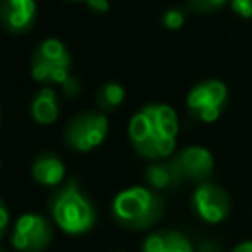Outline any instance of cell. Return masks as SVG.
<instances>
[{
  "label": "cell",
  "instance_id": "11",
  "mask_svg": "<svg viewBox=\"0 0 252 252\" xmlns=\"http://www.w3.org/2000/svg\"><path fill=\"white\" fill-rule=\"evenodd\" d=\"M32 177L43 187H59L65 179V161L55 152H39L32 161Z\"/></svg>",
  "mask_w": 252,
  "mask_h": 252
},
{
  "label": "cell",
  "instance_id": "3",
  "mask_svg": "<svg viewBox=\"0 0 252 252\" xmlns=\"http://www.w3.org/2000/svg\"><path fill=\"white\" fill-rule=\"evenodd\" d=\"M112 219L128 230H148L158 224L165 213V203L158 191L144 185H132L118 191L110 205Z\"/></svg>",
  "mask_w": 252,
  "mask_h": 252
},
{
  "label": "cell",
  "instance_id": "1",
  "mask_svg": "<svg viewBox=\"0 0 252 252\" xmlns=\"http://www.w3.org/2000/svg\"><path fill=\"white\" fill-rule=\"evenodd\" d=\"M179 134L177 112L163 102L142 106L128 124V138L138 156L158 161L167 159L175 152Z\"/></svg>",
  "mask_w": 252,
  "mask_h": 252
},
{
  "label": "cell",
  "instance_id": "24",
  "mask_svg": "<svg viewBox=\"0 0 252 252\" xmlns=\"http://www.w3.org/2000/svg\"><path fill=\"white\" fill-rule=\"evenodd\" d=\"M0 252H6V250H4V248H0Z\"/></svg>",
  "mask_w": 252,
  "mask_h": 252
},
{
  "label": "cell",
  "instance_id": "2",
  "mask_svg": "<svg viewBox=\"0 0 252 252\" xmlns=\"http://www.w3.org/2000/svg\"><path fill=\"white\" fill-rule=\"evenodd\" d=\"M49 219L57 228L71 236L89 232L96 222V209L77 179H67L47 199Z\"/></svg>",
  "mask_w": 252,
  "mask_h": 252
},
{
  "label": "cell",
  "instance_id": "8",
  "mask_svg": "<svg viewBox=\"0 0 252 252\" xmlns=\"http://www.w3.org/2000/svg\"><path fill=\"white\" fill-rule=\"evenodd\" d=\"M191 209L197 219H201L207 224H219L222 222L232 209L230 195L213 181L199 183L191 193Z\"/></svg>",
  "mask_w": 252,
  "mask_h": 252
},
{
  "label": "cell",
  "instance_id": "7",
  "mask_svg": "<svg viewBox=\"0 0 252 252\" xmlns=\"http://www.w3.org/2000/svg\"><path fill=\"white\" fill-rule=\"evenodd\" d=\"M10 240L18 252H43L53 240V220L39 213H24L16 219Z\"/></svg>",
  "mask_w": 252,
  "mask_h": 252
},
{
  "label": "cell",
  "instance_id": "14",
  "mask_svg": "<svg viewBox=\"0 0 252 252\" xmlns=\"http://www.w3.org/2000/svg\"><path fill=\"white\" fill-rule=\"evenodd\" d=\"M30 114L37 124H53L59 116V96L57 91L45 85L30 102Z\"/></svg>",
  "mask_w": 252,
  "mask_h": 252
},
{
  "label": "cell",
  "instance_id": "21",
  "mask_svg": "<svg viewBox=\"0 0 252 252\" xmlns=\"http://www.w3.org/2000/svg\"><path fill=\"white\" fill-rule=\"evenodd\" d=\"M69 2H85L94 12H106L108 10V0H69Z\"/></svg>",
  "mask_w": 252,
  "mask_h": 252
},
{
  "label": "cell",
  "instance_id": "20",
  "mask_svg": "<svg viewBox=\"0 0 252 252\" xmlns=\"http://www.w3.org/2000/svg\"><path fill=\"white\" fill-rule=\"evenodd\" d=\"M8 226H10V211H8L6 203H4V199L0 197V238L6 234Z\"/></svg>",
  "mask_w": 252,
  "mask_h": 252
},
{
  "label": "cell",
  "instance_id": "17",
  "mask_svg": "<svg viewBox=\"0 0 252 252\" xmlns=\"http://www.w3.org/2000/svg\"><path fill=\"white\" fill-rule=\"evenodd\" d=\"M228 0H187L189 8L195 10V12H201V14H209V12H215L219 8H222Z\"/></svg>",
  "mask_w": 252,
  "mask_h": 252
},
{
  "label": "cell",
  "instance_id": "23",
  "mask_svg": "<svg viewBox=\"0 0 252 252\" xmlns=\"http://www.w3.org/2000/svg\"><path fill=\"white\" fill-rule=\"evenodd\" d=\"M0 124H2V106H0Z\"/></svg>",
  "mask_w": 252,
  "mask_h": 252
},
{
  "label": "cell",
  "instance_id": "4",
  "mask_svg": "<svg viewBox=\"0 0 252 252\" xmlns=\"http://www.w3.org/2000/svg\"><path fill=\"white\" fill-rule=\"evenodd\" d=\"M30 71L37 83L59 85L67 96H75L81 91V83L69 73L71 53L57 37H47L35 45L30 59Z\"/></svg>",
  "mask_w": 252,
  "mask_h": 252
},
{
  "label": "cell",
  "instance_id": "10",
  "mask_svg": "<svg viewBox=\"0 0 252 252\" xmlns=\"http://www.w3.org/2000/svg\"><path fill=\"white\" fill-rule=\"evenodd\" d=\"M37 18L35 0H0V28L12 35L28 33Z\"/></svg>",
  "mask_w": 252,
  "mask_h": 252
},
{
  "label": "cell",
  "instance_id": "18",
  "mask_svg": "<svg viewBox=\"0 0 252 252\" xmlns=\"http://www.w3.org/2000/svg\"><path fill=\"white\" fill-rule=\"evenodd\" d=\"M230 10L244 20L252 18V0H230Z\"/></svg>",
  "mask_w": 252,
  "mask_h": 252
},
{
  "label": "cell",
  "instance_id": "5",
  "mask_svg": "<svg viewBox=\"0 0 252 252\" xmlns=\"http://www.w3.org/2000/svg\"><path fill=\"white\" fill-rule=\"evenodd\" d=\"M65 144L81 154L98 148L108 136V118L102 110H83L65 126Z\"/></svg>",
  "mask_w": 252,
  "mask_h": 252
},
{
  "label": "cell",
  "instance_id": "16",
  "mask_svg": "<svg viewBox=\"0 0 252 252\" xmlns=\"http://www.w3.org/2000/svg\"><path fill=\"white\" fill-rule=\"evenodd\" d=\"M161 22L167 30H179L185 24V12L179 10V8H169V10L163 12Z\"/></svg>",
  "mask_w": 252,
  "mask_h": 252
},
{
  "label": "cell",
  "instance_id": "6",
  "mask_svg": "<svg viewBox=\"0 0 252 252\" xmlns=\"http://www.w3.org/2000/svg\"><path fill=\"white\" fill-rule=\"evenodd\" d=\"M228 102V89L219 79H205L197 83L185 98L189 114L201 122H215L220 118Z\"/></svg>",
  "mask_w": 252,
  "mask_h": 252
},
{
  "label": "cell",
  "instance_id": "22",
  "mask_svg": "<svg viewBox=\"0 0 252 252\" xmlns=\"http://www.w3.org/2000/svg\"><path fill=\"white\" fill-rule=\"evenodd\" d=\"M228 252H252V240H242L234 248H230Z\"/></svg>",
  "mask_w": 252,
  "mask_h": 252
},
{
  "label": "cell",
  "instance_id": "25",
  "mask_svg": "<svg viewBox=\"0 0 252 252\" xmlns=\"http://www.w3.org/2000/svg\"><path fill=\"white\" fill-rule=\"evenodd\" d=\"M116 252H122V250H116Z\"/></svg>",
  "mask_w": 252,
  "mask_h": 252
},
{
  "label": "cell",
  "instance_id": "19",
  "mask_svg": "<svg viewBox=\"0 0 252 252\" xmlns=\"http://www.w3.org/2000/svg\"><path fill=\"white\" fill-rule=\"evenodd\" d=\"M195 250L197 252H222V246L213 238H203V240H199Z\"/></svg>",
  "mask_w": 252,
  "mask_h": 252
},
{
  "label": "cell",
  "instance_id": "26",
  "mask_svg": "<svg viewBox=\"0 0 252 252\" xmlns=\"http://www.w3.org/2000/svg\"><path fill=\"white\" fill-rule=\"evenodd\" d=\"M0 167H2V161H0Z\"/></svg>",
  "mask_w": 252,
  "mask_h": 252
},
{
  "label": "cell",
  "instance_id": "13",
  "mask_svg": "<svg viewBox=\"0 0 252 252\" xmlns=\"http://www.w3.org/2000/svg\"><path fill=\"white\" fill-rule=\"evenodd\" d=\"M146 183L148 187H152L154 191H169V189H175L181 185V175L173 163V159H158V161H152L148 167H146Z\"/></svg>",
  "mask_w": 252,
  "mask_h": 252
},
{
  "label": "cell",
  "instance_id": "9",
  "mask_svg": "<svg viewBox=\"0 0 252 252\" xmlns=\"http://www.w3.org/2000/svg\"><path fill=\"white\" fill-rule=\"evenodd\" d=\"M171 159L183 181H195V183L209 181L215 169V158L203 146H187L181 152H177Z\"/></svg>",
  "mask_w": 252,
  "mask_h": 252
},
{
  "label": "cell",
  "instance_id": "12",
  "mask_svg": "<svg viewBox=\"0 0 252 252\" xmlns=\"http://www.w3.org/2000/svg\"><path fill=\"white\" fill-rule=\"evenodd\" d=\"M140 252H197V250L183 232L161 228L150 232L144 238Z\"/></svg>",
  "mask_w": 252,
  "mask_h": 252
},
{
  "label": "cell",
  "instance_id": "15",
  "mask_svg": "<svg viewBox=\"0 0 252 252\" xmlns=\"http://www.w3.org/2000/svg\"><path fill=\"white\" fill-rule=\"evenodd\" d=\"M126 91L120 83H104L96 93V106L102 112H112L124 102Z\"/></svg>",
  "mask_w": 252,
  "mask_h": 252
}]
</instances>
